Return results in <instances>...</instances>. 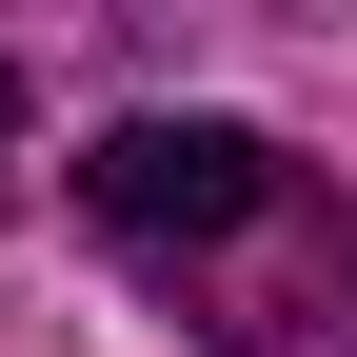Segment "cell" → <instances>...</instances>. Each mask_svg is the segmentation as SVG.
I'll return each instance as SVG.
<instances>
[{
	"instance_id": "6da1fadb",
	"label": "cell",
	"mask_w": 357,
	"mask_h": 357,
	"mask_svg": "<svg viewBox=\"0 0 357 357\" xmlns=\"http://www.w3.org/2000/svg\"><path fill=\"white\" fill-rule=\"evenodd\" d=\"M79 218H100L119 258H218L258 238V218H298L278 139H238V119H119L100 159H79Z\"/></svg>"
},
{
	"instance_id": "7a4b0ae2",
	"label": "cell",
	"mask_w": 357,
	"mask_h": 357,
	"mask_svg": "<svg viewBox=\"0 0 357 357\" xmlns=\"http://www.w3.org/2000/svg\"><path fill=\"white\" fill-rule=\"evenodd\" d=\"M0 159H20V60H0Z\"/></svg>"
}]
</instances>
